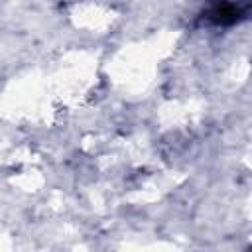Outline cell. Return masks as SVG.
<instances>
[{
    "label": "cell",
    "mask_w": 252,
    "mask_h": 252,
    "mask_svg": "<svg viewBox=\"0 0 252 252\" xmlns=\"http://www.w3.org/2000/svg\"><path fill=\"white\" fill-rule=\"evenodd\" d=\"M246 10L248 4L240 6L238 0H213L205 12V18L215 26H232L246 14Z\"/></svg>",
    "instance_id": "cell-1"
}]
</instances>
